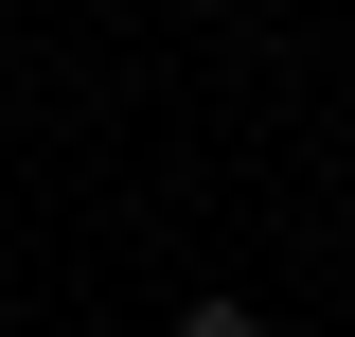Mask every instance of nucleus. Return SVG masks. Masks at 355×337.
I'll return each mask as SVG.
<instances>
[{"label": "nucleus", "mask_w": 355, "mask_h": 337, "mask_svg": "<svg viewBox=\"0 0 355 337\" xmlns=\"http://www.w3.org/2000/svg\"><path fill=\"white\" fill-rule=\"evenodd\" d=\"M178 337H266V320H249V302H178Z\"/></svg>", "instance_id": "f257e3e1"}]
</instances>
